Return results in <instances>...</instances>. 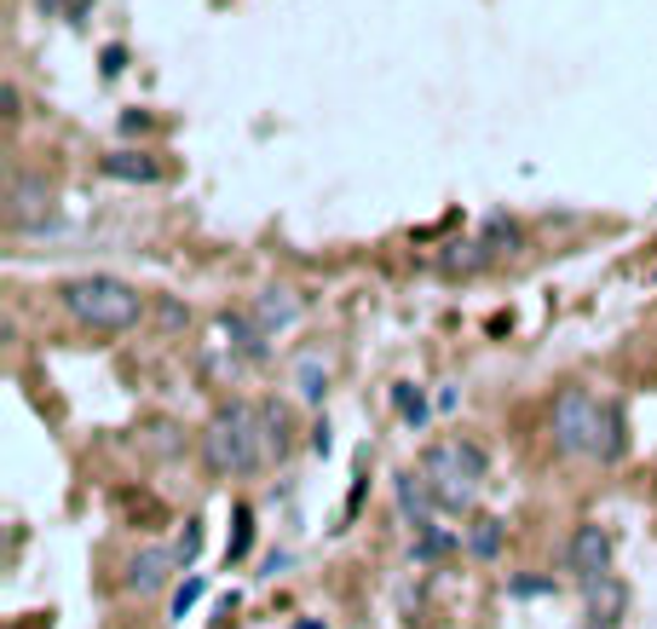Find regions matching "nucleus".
<instances>
[{
    "mask_svg": "<svg viewBox=\"0 0 657 629\" xmlns=\"http://www.w3.org/2000/svg\"><path fill=\"white\" fill-rule=\"evenodd\" d=\"M98 70L121 75V70H128V47H105V52H98Z\"/></svg>",
    "mask_w": 657,
    "mask_h": 629,
    "instance_id": "26",
    "label": "nucleus"
},
{
    "mask_svg": "<svg viewBox=\"0 0 657 629\" xmlns=\"http://www.w3.org/2000/svg\"><path fill=\"white\" fill-rule=\"evenodd\" d=\"M260 422H265V451L277 456H289V411L283 404H260Z\"/></svg>",
    "mask_w": 657,
    "mask_h": 629,
    "instance_id": "16",
    "label": "nucleus"
},
{
    "mask_svg": "<svg viewBox=\"0 0 657 629\" xmlns=\"http://www.w3.org/2000/svg\"><path fill=\"white\" fill-rule=\"evenodd\" d=\"M254 549V509L249 502H237V514H231V537H225V560H242Z\"/></svg>",
    "mask_w": 657,
    "mask_h": 629,
    "instance_id": "19",
    "label": "nucleus"
},
{
    "mask_svg": "<svg viewBox=\"0 0 657 629\" xmlns=\"http://www.w3.org/2000/svg\"><path fill=\"white\" fill-rule=\"evenodd\" d=\"M479 242H485L490 254H513V249H519V226L497 214V219H485V237H479Z\"/></svg>",
    "mask_w": 657,
    "mask_h": 629,
    "instance_id": "21",
    "label": "nucleus"
},
{
    "mask_svg": "<svg viewBox=\"0 0 657 629\" xmlns=\"http://www.w3.org/2000/svg\"><path fill=\"white\" fill-rule=\"evenodd\" d=\"M52 219V191L40 186V179H17L12 186V202H7V226L12 232H35V226H47Z\"/></svg>",
    "mask_w": 657,
    "mask_h": 629,
    "instance_id": "8",
    "label": "nucleus"
},
{
    "mask_svg": "<svg viewBox=\"0 0 657 629\" xmlns=\"http://www.w3.org/2000/svg\"><path fill=\"white\" fill-rule=\"evenodd\" d=\"M295 629H323V624H318V618H300V624H295Z\"/></svg>",
    "mask_w": 657,
    "mask_h": 629,
    "instance_id": "29",
    "label": "nucleus"
},
{
    "mask_svg": "<svg viewBox=\"0 0 657 629\" xmlns=\"http://www.w3.org/2000/svg\"><path fill=\"white\" fill-rule=\"evenodd\" d=\"M58 300H64V312L81 323V330H98V335H121V330H133V323L145 318V295H139L133 283L110 277V272L70 277L64 289H58Z\"/></svg>",
    "mask_w": 657,
    "mask_h": 629,
    "instance_id": "2",
    "label": "nucleus"
},
{
    "mask_svg": "<svg viewBox=\"0 0 657 629\" xmlns=\"http://www.w3.org/2000/svg\"><path fill=\"white\" fill-rule=\"evenodd\" d=\"M553 451L560 456H583L594 451V428H600V404H594L588 388H565L560 404H553Z\"/></svg>",
    "mask_w": 657,
    "mask_h": 629,
    "instance_id": "4",
    "label": "nucleus"
},
{
    "mask_svg": "<svg viewBox=\"0 0 657 629\" xmlns=\"http://www.w3.org/2000/svg\"><path fill=\"white\" fill-rule=\"evenodd\" d=\"M196 601H202V578H184L179 590H174V606H168V618H184V613H191Z\"/></svg>",
    "mask_w": 657,
    "mask_h": 629,
    "instance_id": "22",
    "label": "nucleus"
},
{
    "mask_svg": "<svg viewBox=\"0 0 657 629\" xmlns=\"http://www.w3.org/2000/svg\"><path fill=\"white\" fill-rule=\"evenodd\" d=\"M393 497H398V514H404V525H416V532H427L433 525V509H439V491L427 485V474L416 468V474H393Z\"/></svg>",
    "mask_w": 657,
    "mask_h": 629,
    "instance_id": "7",
    "label": "nucleus"
},
{
    "mask_svg": "<svg viewBox=\"0 0 657 629\" xmlns=\"http://www.w3.org/2000/svg\"><path fill=\"white\" fill-rule=\"evenodd\" d=\"M421 474H427V485L439 491V509H450V514L474 509V497H479V474L462 462L456 439H450V444H433V451L421 456Z\"/></svg>",
    "mask_w": 657,
    "mask_h": 629,
    "instance_id": "3",
    "label": "nucleus"
},
{
    "mask_svg": "<svg viewBox=\"0 0 657 629\" xmlns=\"http://www.w3.org/2000/svg\"><path fill=\"white\" fill-rule=\"evenodd\" d=\"M583 595H588V618L600 624V629H611V624H623V613H629V590L611 572H594V578H583Z\"/></svg>",
    "mask_w": 657,
    "mask_h": 629,
    "instance_id": "9",
    "label": "nucleus"
},
{
    "mask_svg": "<svg viewBox=\"0 0 657 629\" xmlns=\"http://www.w3.org/2000/svg\"><path fill=\"white\" fill-rule=\"evenodd\" d=\"M272 462L265 451V422H260V404H219L202 428V468L214 479H242Z\"/></svg>",
    "mask_w": 657,
    "mask_h": 629,
    "instance_id": "1",
    "label": "nucleus"
},
{
    "mask_svg": "<svg viewBox=\"0 0 657 629\" xmlns=\"http://www.w3.org/2000/svg\"><path fill=\"white\" fill-rule=\"evenodd\" d=\"M179 549H162V543H145L133 560H128V572H121V590L128 595H162L174 583V572H179Z\"/></svg>",
    "mask_w": 657,
    "mask_h": 629,
    "instance_id": "5",
    "label": "nucleus"
},
{
    "mask_svg": "<svg viewBox=\"0 0 657 629\" xmlns=\"http://www.w3.org/2000/svg\"><path fill=\"white\" fill-rule=\"evenodd\" d=\"M219 335L231 341V353H242L249 364H265V335L260 323H254V312H219Z\"/></svg>",
    "mask_w": 657,
    "mask_h": 629,
    "instance_id": "13",
    "label": "nucleus"
},
{
    "mask_svg": "<svg viewBox=\"0 0 657 629\" xmlns=\"http://www.w3.org/2000/svg\"><path fill=\"white\" fill-rule=\"evenodd\" d=\"M98 174L121 179V186H156V179H162V162L145 156V151H105V156H98Z\"/></svg>",
    "mask_w": 657,
    "mask_h": 629,
    "instance_id": "11",
    "label": "nucleus"
},
{
    "mask_svg": "<svg viewBox=\"0 0 657 629\" xmlns=\"http://www.w3.org/2000/svg\"><path fill=\"white\" fill-rule=\"evenodd\" d=\"M249 312H254V323L265 335H283V330H295V323H300V295L295 289H260Z\"/></svg>",
    "mask_w": 657,
    "mask_h": 629,
    "instance_id": "10",
    "label": "nucleus"
},
{
    "mask_svg": "<svg viewBox=\"0 0 657 629\" xmlns=\"http://www.w3.org/2000/svg\"><path fill=\"white\" fill-rule=\"evenodd\" d=\"M502 537H507V525L497 514H474V525H467V555H474V560H497Z\"/></svg>",
    "mask_w": 657,
    "mask_h": 629,
    "instance_id": "14",
    "label": "nucleus"
},
{
    "mask_svg": "<svg viewBox=\"0 0 657 629\" xmlns=\"http://www.w3.org/2000/svg\"><path fill=\"white\" fill-rule=\"evenodd\" d=\"M594 456L600 462H623L629 456V416L618 399L600 404V428H594Z\"/></svg>",
    "mask_w": 657,
    "mask_h": 629,
    "instance_id": "12",
    "label": "nucleus"
},
{
    "mask_svg": "<svg viewBox=\"0 0 657 629\" xmlns=\"http://www.w3.org/2000/svg\"><path fill=\"white\" fill-rule=\"evenodd\" d=\"M329 444H335V439H329V422H318V428H312V451L329 456Z\"/></svg>",
    "mask_w": 657,
    "mask_h": 629,
    "instance_id": "28",
    "label": "nucleus"
},
{
    "mask_svg": "<svg viewBox=\"0 0 657 629\" xmlns=\"http://www.w3.org/2000/svg\"><path fill=\"white\" fill-rule=\"evenodd\" d=\"M456 451H462V462H467V468H474V474L485 479V468H490V462H485V451H479V444H474V439H456Z\"/></svg>",
    "mask_w": 657,
    "mask_h": 629,
    "instance_id": "25",
    "label": "nucleus"
},
{
    "mask_svg": "<svg viewBox=\"0 0 657 629\" xmlns=\"http://www.w3.org/2000/svg\"><path fill=\"white\" fill-rule=\"evenodd\" d=\"M139 128H151L145 110H128V116H121V133H139Z\"/></svg>",
    "mask_w": 657,
    "mask_h": 629,
    "instance_id": "27",
    "label": "nucleus"
},
{
    "mask_svg": "<svg viewBox=\"0 0 657 629\" xmlns=\"http://www.w3.org/2000/svg\"><path fill=\"white\" fill-rule=\"evenodd\" d=\"M295 388H300V399H306V404H323V393H329V370H323V358H300Z\"/></svg>",
    "mask_w": 657,
    "mask_h": 629,
    "instance_id": "20",
    "label": "nucleus"
},
{
    "mask_svg": "<svg viewBox=\"0 0 657 629\" xmlns=\"http://www.w3.org/2000/svg\"><path fill=\"white\" fill-rule=\"evenodd\" d=\"M386 399H393V411L404 416V428H421V422H427V399H421L416 381H393V393H386Z\"/></svg>",
    "mask_w": 657,
    "mask_h": 629,
    "instance_id": "17",
    "label": "nucleus"
},
{
    "mask_svg": "<svg viewBox=\"0 0 657 629\" xmlns=\"http://www.w3.org/2000/svg\"><path fill=\"white\" fill-rule=\"evenodd\" d=\"M507 590L519 595V601H530V595H553V578H513Z\"/></svg>",
    "mask_w": 657,
    "mask_h": 629,
    "instance_id": "24",
    "label": "nucleus"
},
{
    "mask_svg": "<svg viewBox=\"0 0 657 629\" xmlns=\"http://www.w3.org/2000/svg\"><path fill=\"white\" fill-rule=\"evenodd\" d=\"M565 566L577 572V583L594 578V572H611V532H606L600 520H583L577 532H571V543H565Z\"/></svg>",
    "mask_w": 657,
    "mask_h": 629,
    "instance_id": "6",
    "label": "nucleus"
},
{
    "mask_svg": "<svg viewBox=\"0 0 657 629\" xmlns=\"http://www.w3.org/2000/svg\"><path fill=\"white\" fill-rule=\"evenodd\" d=\"M174 549H179V560H184V566L196 560V549H202V525H196V520H184V537L174 543Z\"/></svg>",
    "mask_w": 657,
    "mask_h": 629,
    "instance_id": "23",
    "label": "nucleus"
},
{
    "mask_svg": "<svg viewBox=\"0 0 657 629\" xmlns=\"http://www.w3.org/2000/svg\"><path fill=\"white\" fill-rule=\"evenodd\" d=\"M490 260H497V254H490L485 242H450V249L439 254V272L456 277V272H479V266H490Z\"/></svg>",
    "mask_w": 657,
    "mask_h": 629,
    "instance_id": "15",
    "label": "nucleus"
},
{
    "mask_svg": "<svg viewBox=\"0 0 657 629\" xmlns=\"http://www.w3.org/2000/svg\"><path fill=\"white\" fill-rule=\"evenodd\" d=\"M450 549H462V537H456V532H444V525H427V532H416V549H409V555L427 566V560H444Z\"/></svg>",
    "mask_w": 657,
    "mask_h": 629,
    "instance_id": "18",
    "label": "nucleus"
}]
</instances>
